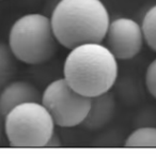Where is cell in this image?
I'll list each match as a JSON object with an SVG mask.
<instances>
[{
  "label": "cell",
  "instance_id": "1",
  "mask_svg": "<svg viewBox=\"0 0 156 154\" xmlns=\"http://www.w3.org/2000/svg\"><path fill=\"white\" fill-rule=\"evenodd\" d=\"M50 22L59 44L72 49L87 43H103L110 16L101 0H60Z\"/></svg>",
  "mask_w": 156,
  "mask_h": 154
},
{
  "label": "cell",
  "instance_id": "2",
  "mask_svg": "<svg viewBox=\"0 0 156 154\" xmlns=\"http://www.w3.org/2000/svg\"><path fill=\"white\" fill-rule=\"evenodd\" d=\"M118 60L102 43H87L69 49L63 65V78L88 98L110 91L118 78Z\"/></svg>",
  "mask_w": 156,
  "mask_h": 154
},
{
  "label": "cell",
  "instance_id": "3",
  "mask_svg": "<svg viewBox=\"0 0 156 154\" xmlns=\"http://www.w3.org/2000/svg\"><path fill=\"white\" fill-rule=\"evenodd\" d=\"M8 45L16 60L37 65L48 62L56 55L59 42L52 30L50 17L30 13L12 25Z\"/></svg>",
  "mask_w": 156,
  "mask_h": 154
},
{
  "label": "cell",
  "instance_id": "4",
  "mask_svg": "<svg viewBox=\"0 0 156 154\" xmlns=\"http://www.w3.org/2000/svg\"><path fill=\"white\" fill-rule=\"evenodd\" d=\"M50 113L41 102L20 104L5 116V134L10 145L20 149L45 148L55 133Z\"/></svg>",
  "mask_w": 156,
  "mask_h": 154
},
{
  "label": "cell",
  "instance_id": "5",
  "mask_svg": "<svg viewBox=\"0 0 156 154\" xmlns=\"http://www.w3.org/2000/svg\"><path fill=\"white\" fill-rule=\"evenodd\" d=\"M41 103L60 127H75L85 121L91 98L78 93L64 78L51 81L42 94Z\"/></svg>",
  "mask_w": 156,
  "mask_h": 154
},
{
  "label": "cell",
  "instance_id": "6",
  "mask_svg": "<svg viewBox=\"0 0 156 154\" xmlns=\"http://www.w3.org/2000/svg\"><path fill=\"white\" fill-rule=\"evenodd\" d=\"M106 46L117 60H130L142 49L144 38L141 25L129 17L110 20L107 28Z\"/></svg>",
  "mask_w": 156,
  "mask_h": 154
},
{
  "label": "cell",
  "instance_id": "7",
  "mask_svg": "<svg viewBox=\"0 0 156 154\" xmlns=\"http://www.w3.org/2000/svg\"><path fill=\"white\" fill-rule=\"evenodd\" d=\"M42 94L32 84L24 81L9 83L0 92V115L5 117L16 106L28 102H41Z\"/></svg>",
  "mask_w": 156,
  "mask_h": 154
},
{
  "label": "cell",
  "instance_id": "8",
  "mask_svg": "<svg viewBox=\"0 0 156 154\" xmlns=\"http://www.w3.org/2000/svg\"><path fill=\"white\" fill-rule=\"evenodd\" d=\"M115 102L110 91L91 98V106L86 117L83 125L89 131H98L105 127L113 118Z\"/></svg>",
  "mask_w": 156,
  "mask_h": 154
},
{
  "label": "cell",
  "instance_id": "9",
  "mask_svg": "<svg viewBox=\"0 0 156 154\" xmlns=\"http://www.w3.org/2000/svg\"><path fill=\"white\" fill-rule=\"evenodd\" d=\"M125 148H156V127L143 126L136 128L127 136Z\"/></svg>",
  "mask_w": 156,
  "mask_h": 154
},
{
  "label": "cell",
  "instance_id": "10",
  "mask_svg": "<svg viewBox=\"0 0 156 154\" xmlns=\"http://www.w3.org/2000/svg\"><path fill=\"white\" fill-rule=\"evenodd\" d=\"M15 57L9 45L0 42V89H2L15 73Z\"/></svg>",
  "mask_w": 156,
  "mask_h": 154
},
{
  "label": "cell",
  "instance_id": "11",
  "mask_svg": "<svg viewBox=\"0 0 156 154\" xmlns=\"http://www.w3.org/2000/svg\"><path fill=\"white\" fill-rule=\"evenodd\" d=\"M143 38L147 45L156 52V5L145 13L141 24Z\"/></svg>",
  "mask_w": 156,
  "mask_h": 154
},
{
  "label": "cell",
  "instance_id": "12",
  "mask_svg": "<svg viewBox=\"0 0 156 154\" xmlns=\"http://www.w3.org/2000/svg\"><path fill=\"white\" fill-rule=\"evenodd\" d=\"M145 87L156 100V58L150 63L145 72Z\"/></svg>",
  "mask_w": 156,
  "mask_h": 154
},
{
  "label": "cell",
  "instance_id": "13",
  "mask_svg": "<svg viewBox=\"0 0 156 154\" xmlns=\"http://www.w3.org/2000/svg\"><path fill=\"white\" fill-rule=\"evenodd\" d=\"M62 145V142H61V139L59 138V136L54 133L52 136L50 137V139L48 140V142L46 143L45 148H60Z\"/></svg>",
  "mask_w": 156,
  "mask_h": 154
},
{
  "label": "cell",
  "instance_id": "14",
  "mask_svg": "<svg viewBox=\"0 0 156 154\" xmlns=\"http://www.w3.org/2000/svg\"><path fill=\"white\" fill-rule=\"evenodd\" d=\"M3 132H5V127H3L2 122H1V119H0V142H1V139H2Z\"/></svg>",
  "mask_w": 156,
  "mask_h": 154
}]
</instances>
